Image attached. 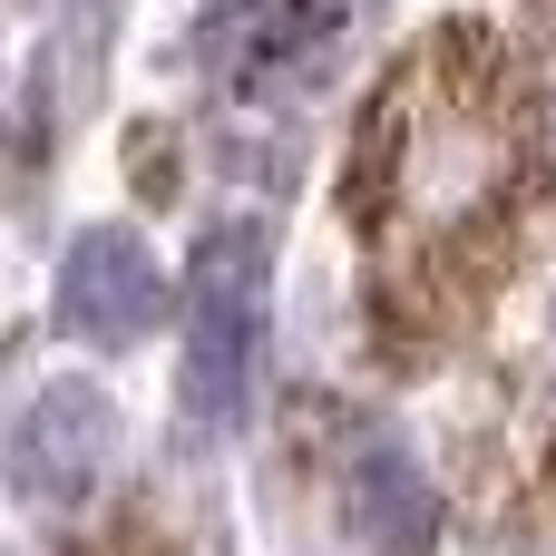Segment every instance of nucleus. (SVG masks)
<instances>
[{"label": "nucleus", "instance_id": "nucleus-3", "mask_svg": "<svg viewBox=\"0 0 556 556\" xmlns=\"http://www.w3.org/2000/svg\"><path fill=\"white\" fill-rule=\"evenodd\" d=\"M156 303H166V283H156L147 244H137L127 225H88V235L59 254V323H68L78 342H137V332L156 323Z\"/></svg>", "mask_w": 556, "mask_h": 556}, {"label": "nucleus", "instance_id": "nucleus-2", "mask_svg": "<svg viewBox=\"0 0 556 556\" xmlns=\"http://www.w3.org/2000/svg\"><path fill=\"white\" fill-rule=\"evenodd\" d=\"M117 459V410L98 381H39L10 420V479L39 508H78Z\"/></svg>", "mask_w": 556, "mask_h": 556}, {"label": "nucleus", "instance_id": "nucleus-6", "mask_svg": "<svg viewBox=\"0 0 556 556\" xmlns=\"http://www.w3.org/2000/svg\"><path fill=\"white\" fill-rule=\"evenodd\" d=\"M342 498H352V528L391 556H420L440 538V489H430V469L401 440H362L352 469H342Z\"/></svg>", "mask_w": 556, "mask_h": 556}, {"label": "nucleus", "instance_id": "nucleus-1", "mask_svg": "<svg viewBox=\"0 0 556 556\" xmlns=\"http://www.w3.org/2000/svg\"><path fill=\"white\" fill-rule=\"evenodd\" d=\"M264 274H274L264 225H215L195 244V274H186V362H176V391H186V420L195 430H235L244 401H254Z\"/></svg>", "mask_w": 556, "mask_h": 556}, {"label": "nucleus", "instance_id": "nucleus-5", "mask_svg": "<svg viewBox=\"0 0 556 556\" xmlns=\"http://www.w3.org/2000/svg\"><path fill=\"white\" fill-rule=\"evenodd\" d=\"M498 176H508V147H498V127H479L459 98H440V108H430V127H420V147L401 156V195H410V205H430L440 225H459L469 205H489V195H498Z\"/></svg>", "mask_w": 556, "mask_h": 556}, {"label": "nucleus", "instance_id": "nucleus-4", "mask_svg": "<svg viewBox=\"0 0 556 556\" xmlns=\"http://www.w3.org/2000/svg\"><path fill=\"white\" fill-rule=\"evenodd\" d=\"M332 39V10L323 0H215L205 20H195V68H215V78H274V68H293V59H313Z\"/></svg>", "mask_w": 556, "mask_h": 556}]
</instances>
